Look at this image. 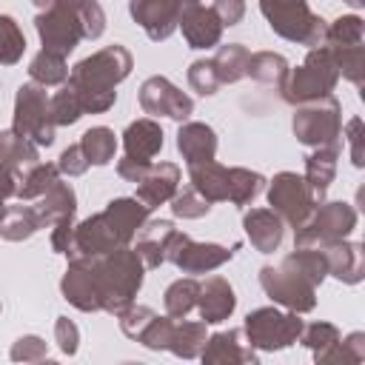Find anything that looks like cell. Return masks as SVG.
I'll use <instances>...</instances> for the list:
<instances>
[{"instance_id": "obj_1", "label": "cell", "mask_w": 365, "mask_h": 365, "mask_svg": "<svg viewBox=\"0 0 365 365\" xmlns=\"http://www.w3.org/2000/svg\"><path fill=\"white\" fill-rule=\"evenodd\" d=\"M40 11L34 17L43 48L68 57L80 40H97L106 31V11L97 0H31Z\"/></svg>"}, {"instance_id": "obj_2", "label": "cell", "mask_w": 365, "mask_h": 365, "mask_svg": "<svg viewBox=\"0 0 365 365\" xmlns=\"http://www.w3.org/2000/svg\"><path fill=\"white\" fill-rule=\"evenodd\" d=\"M131 51L120 43H111L71 66L66 83L74 88L83 114H103L117 103V86L131 74Z\"/></svg>"}, {"instance_id": "obj_3", "label": "cell", "mask_w": 365, "mask_h": 365, "mask_svg": "<svg viewBox=\"0 0 365 365\" xmlns=\"http://www.w3.org/2000/svg\"><path fill=\"white\" fill-rule=\"evenodd\" d=\"M86 265H88L97 311L117 317L123 308H128L134 302V297L143 288L145 265L131 245L114 248L100 257H86Z\"/></svg>"}, {"instance_id": "obj_4", "label": "cell", "mask_w": 365, "mask_h": 365, "mask_svg": "<svg viewBox=\"0 0 365 365\" xmlns=\"http://www.w3.org/2000/svg\"><path fill=\"white\" fill-rule=\"evenodd\" d=\"M336 83H339L336 60H334L331 48L325 43H319V46L308 48L305 60L297 68L288 71V80H285V86L279 91H282L285 103L299 106V103H311V100L334 94Z\"/></svg>"}, {"instance_id": "obj_5", "label": "cell", "mask_w": 365, "mask_h": 365, "mask_svg": "<svg viewBox=\"0 0 365 365\" xmlns=\"http://www.w3.org/2000/svg\"><path fill=\"white\" fill-rule=\"evenodd\" d=\"M259 11L271 31L297 46H319L325 37V20L308 6V0H259Z\"/></svg>"}, {"instance_id": "obj_6", "label": "cell", "mask_w": 365, "mask_h": 365, "mask_svg": "<svg viewBox=\"0 0 365 365\" xmlns=\"http://www.w3.org/2000/svg\"><path fill=\"white\" fill-rule=\"evenodd\" d=\"M291 128H294V137L308 148L336 145L342 140V106H339V100L334 94H328V97L294 106Z\"/></svg>"}, {"instance_id": "obj_7", "label": "cell", "mask_w": 365, "mask_h": 365, "mask_svg": "<svg viewBox=\"0 0 365 365\" xmlns=\"http://www.w3.org/2000/svg\"><path fill=\"white\" fill-rule=\"evenodd\" d=\"M302 325L305 322L299 319V314L265 305V308H254L245 317L242 334H245V342L254 351H282V348H291L299 339Z\"/></svg>"}, {"instance_id": "obj_8", "label": "cell", "mask_w": 365, "mask_h": 365, "mask_svg": "<svg viewBox=\"0 0 365 365\" xmlns=\"http://www.w3.org/2000/svg\"><path fill=\"white\" fill-rule=\"evenodd\" d=\"M356 228V208L342 200H319L308 220L294 228V245H325L351 237Z\"/></svg>"}, {"instance_id": "obj_9", "label": "cell", "mask_w": 365, "mask_h": 365, "mask_svg": "<svg viewBox=\"0 0 365 365\" xmlns=\"http://www.w3.org/2000/svg\"><path fill=\"white\" fill-rule=\"evenodd\" d=\"M54 123L48 114V94L46 86L29 80L17 88L14 94V120H11V131L31 140L37 148L40 145H51L54 143Z\"/></svg>"}, {"instance_id": "obj_10", "label": "cell", "mask_w": 365, "mask_h": 365, "mask_svg": "<svg viewBox=\"0 0 365 365\" xmlns=\"http://www.w3.org/2000/svg\"><path fill=\"white\" fill-rule=\"evenodd\" d=\"M259 285H262L265 297L274 305H282L285 311L308 314L317 308V285H311L302 274H297L285 262L262 265L259 268Z\"/></svg>"}, {"instance_id": "obj_11", "label": "cell", "mask_w": 365, "mask_h": 365, "mask_svg": "<svg viewBox=\"0 0 365 365\" xmlns=\"http://www.w3.org/2000/svg\"><path fill=\"white\" fill-rule=\"evenodd\" d=\"M319 200L314 197L311 185L305 182L302 174L297 171H279L274 174V180L268 182V205L274 214H279V220L291 228H299L308 214L314 211Z\"/></svg>"}, {"instance_id": "obj_12", "label": "cell", "mask_w": 365, "mask_h": 365, "mask_svg": "<svg viewBox=\"0 0 365 365\" xmlns=\"http://www.w3.org/2000/svg\"><path fill=\"white\" fill-rule=\"evenodd\" d=\"M234 251H237V245L225 248V245H217V242H197L182 231H174L165 262H174L182 274L194 277V274H208V271L225 265L234 257Z\"/></svg>"}, {"instance_id": "obj_13", "label": "cell", "mask_w": 365, "mask_h": 365, "mask_svg": "<svg viewBox=\"0 0 365 365\" xmlns=\"http://www.w3.org/2000/svg\"><path fill=\"white\" fill-rule=\"evenodd\" d=\"M140 108L151 117H171L185 123L194 111V100L180 91L168 77L154 74L140 86Z\"/></svg>"}, {"instance_id": "obj_14", "label": "cell", "mask_w": 365, "mask_h": 365, "mask_svg": "<svg viewBox=\"0 0 365 365\" xmlns=\"http://www.w3.org/2000/svg\"><path fill=\"white\" fill-rule=\"evenodd\" d=\"M37 160H40V148L31 140L14 134L11 128L0 131V197L3 200L17 197L23 165H31Z\"/></svg>"}, {"instance_id": "obj_15", "label": "cell", "mask_w": 365, "mask_h": 365, "mask_svg": "<svg viewBox=\"0 0 365 365\" xmlns=\"http://www.w3.org/2000/svg\"><path fill=\"white\" fill-rule=\"evenodd\" d=\"M128 14L154 43L168 40L177 31L174 0H128Z\"/></svg>"}, {"instance_id": "obj_16", "label": "cell", "mask_w": 365, "mask_h": 365, "mask_svg": "<svg viewBox=\"0 0 365 365\" xmlns=\"http://www.w3.org/2000/svg\"><path fill=\"white\" fill-rule=\"evenodd\" d=\"M180 188V165L177 163H151V168L145 171V177L137 182V200L154 211L160 205H165Z\"/></svg>"}, {"instance_id": "obj_17", "label": "cell", "mask_w": 365, "mask_h": 365, "mask_svg": "<svg viewBox=\"0 0 365 365\" xmlns=\"http://www.w3.org/2000/svg\"><path fill=\"white\" fill-rule=\"evenodd\" d=\"M237 308V294L228 279L222 277H208L200 282V297H197V311L205 325H220L225 322Z\"/></svg>"}, {"instance_id": "obj_18", "label": "cell", "mask_w": 365, "mask_h": 365, "mask_svg": "<svg viewBox=\"0 0 365 365\" xmlns=\"http://www.w3.org/2000/svg\"><path fill=\"white\" fill-rule=\"evenodd\" d=\"M325 259H328V274L336 277L339 282L345 285H356L362 282L365 277V262H362V245L359 242H351L348 237L345 240H336V242H325V245H317Z\"/></svg>"}, {"instance_id": "obj_19", "label": "cell", "mask_w": 365, "mask_h": 365, "mask_svg": "<svg viewBox=\"0 0 365 365\" xmlns=\"http://www.w3.org/2000/svg\"><path fill=\"white\" fill-rule=\"evenodd\" d=\"M242 331L228 328L205 336V345L200 351V359L208 365H237V362H257V354L248 342H240Z\"/></svg>"}, {"instance_id": "obj_20", "label": "cell", "mask_w": 365, "mask_h": 365, "mask_svg": "<svg viewBox=\"0 0 365 365\" xmlns=\"http://www.w3.org/2000/svg\"><path fill=\"white\" fill-rule=\"evenodd\" d=\"M174 231L177 228H174L171 220H145L143 222V228L137 231L131 248L140 254V259H143L145 268H160L165 262Z\"/></svg>"}, {"instance_id": "obj_21", "label": "cell", "mask_w": 365, "mask_h": 365, "mask_svg": "<svg viewBox=\"0 0 365 365\" xmlns=\"http://www.w3.org/2000/svg\"><path fill=\"white\" fill-rule=\"evenodd\" d=\"M242 228H245V237L251 240V245L259 254H274L282 245V237H285V222L271 208H251V211H245Z\"/></svg>"}, {"instance_id": "obj_22", "label": "cell", "mask_w": 365, "mask_h": 365, "mask_svg": "<svg viewBox=\"0 0 365 365\" xmlns=\"http://www.w3.org/2000/svg\"><path fill=\"white\" fill-rule=\"evenodd\" d=\"M177 151L188 165H200L217 157V131L208 123H182L177 131Z\"/></svg>"}, {"instance_id": "obj_23", "label": "cell", "mask_w": 365, "mask_h": 365, "mask_svg": "<svg viewBox=\"0 0 365 365\" xmlns=\"http://www.w3.org/2000/svg\"><path fill=\"white\" fill-rule=\"evenodd\" d=\"M123 148L128 157L154 160L163 151V128L154 117H140L123 131Z\"/></svg>"}, {"instance_id": "obj_24", "label": "cell", "mask_w": 365, "mask_h": 365, "mask_svg": "<svg viewBox=\"0 0 365 365\" xmlns=\"http://www.w3.org/2000/svg\"><path fill=\"white\" fill-rule=\"evenodd\" d=\"M339 328L331 325V322H308L302 325V334L297 342H302L311 354H314V362L317 365H331V362H342L339 359Z\"/></svg>"}, {"instance_id": "obj_25", "label": "cell", "mask_w": 365, "mask_h": 365, "mask_svg": "<svg viewBox=\"0 0 365 365\" xmlns=\"http://www.w3.org/2000/svg\"><path fill=\"white\" fill-rule=\"evenodd\" d=\"M336 160H339V143L336 145H319L305 157V182L311 185L317 200H325V191L331 188L336 177Z\"/></svg>"}, {"instance_id": "obj_26", "label": "cell", "mask_w": 365, "mask_h": 365, "mask_svg": "<svg viewBox=\"0 0 365 365\" xmlns=\"http://www.w3.org/2000/svg\"><path fill=\"white\" fill-rule=\"evenodd\" d=\"M188 185L202 194L211 205L214 202H225L228 200V168L220 165L217 160L200 163V165H188Z\"/></svg>"}, {"instance_id": "obj_27", "label": "cell", "mask_w": 365, "mask_h": 365, "mask_svg": "<svg viewBox=\"0 0 365 365\" xmlns=\"http://www.w3.org/2000/svg\"><path fill=\"white\" fill-rule=\"evenodd\" d=\"M43 225L37 205H6L3 217H0V237L9 242H23L29 237H34Z\"/></svg>"}, {"instance_id": "obj_28", "label": "cell", "mask_w": 365, "mask_h": 365, "mask_svg": "<svg viewBox=\"0 0 365 365\" xmlns=\"http://www.w3.org/2000/svg\"><path fill=\"white\" fill-rule=\"evenodd\" d=\"M37 211H40V220L46 228H51L57 220L63 217H74L77 214V194L71 188V182H63L57 180L43 197H37Z\"/></svg>"}, {"instance_id": "obj_29", "label": "cell", "mask_w": 365, "mask_h": 365, "mask_svg": "<svg viewBox=\"0 0 365 365\" xmlns=\"http://www.w3.org/2000/svg\"><path fill=\"white\" fill-rule=\"evenodd\" d=\"M288 71H291L288 60L277 51H254L245 66V77H251L259 86H277V88L285 86Z\"/></svg>"}, {"instance_id": "obj_30", "label": "cell", "mask_w": 365, "mask_h": 365, "mask_svg": "<svg viewBox=\"0 0 365 365\" xmlns=\"http://www.w3.org/2000/svg\"><path fill=\"white\" fill-rule=\"evenodd\" d=\"M205 345V322H191V319H174V328H171V339H168V348L174 356L180 359H194L200 356Z\"/></svg>"}, {"instance_id": "obj_31", "label": "cell", "mask_w": 365, "mask_h": 365, "mask_svg": "<svg viewBox=\"0 0 365 365\" xmlns=\"http://www.w3.org/2000/svg\"><path fill=\"white\" fill-rule=\"evenodd\" d=\"M288 268H294L297 274H302L311 285H322V279L328 277V259L317 245H294V251L282 259Z\"/></svg>"}, {"instance_id": "obj_32", "label": "cell", "mask_w": 365, "mask_h": 365, "mask_svg": "<svg viewBox=\"0 0 365 365\" xmlns=\"http://www.w3.org/2000/svg\"><path fill=\"white\" fill-rule=\"evenodd\" d=\"M248 57H251V51H248L242 43L220 46V48H217V54L211 57V63H214V71H217L220 83H222V86H231V83L242 80V77H245Z\"/></svg>"}, {"instance_id": "obj_33", "label": "cell", "mask_w": 365, "mask_h": 365, "mask_svg": "<svg viewBox=\"0 0 365 365\" xmlns=\"http://www.w3.org/2000/svg\"><path fill=\"white\" fill-rule=\"evenodd\" d=\"M197 297H200V282L194 277H180L174 279L165 294H163V305H165V314L174 317V319H182L188 317L194 308H197Z\"/></svg>"}, {"instance_id": "obj_34", "label": "cell", "mask_w": 365, "mask_h": 365, "mask_svg": "<svg viewBox=\"0 0 365 365\" xmlns=\"http://www.w3.org/2000/svg\"><path fill=\"white\" fill-rule=\"evenodd\" d=\"M68 66H66V57L63 54H54V51H48V48H40L34 57H31V63H29V77L34 80V83H40V86H63L66 80H68Z\"/></svg>"}, {"instance_id": "obj_35", "label": "cell", "mask_w": 365, "mask_h": 365, "mask_svg": "<svg viewBox=\"0 0 365 365\" xmlns=\"http://www.w3.org/2000/svg\"><path fill=\"white\" fill-rule=\"evenodd\" d=\"M63 174H60V168H57V163H31L29 168H26V174H20V185H17V197L20 200H37V197H43L57 180H60Z\"/></svg>"}, {"instance_id": "obj_36", "label": "cell", "mask_w": 365, "mask_h": 365, "mask_svg": "<svg viewBox=\"0 0 365 365\" xmlns=\"http://www.w3.org/2000/svg\"><path fill=\"white\" fill-rule=\"evenodd\" d=\"M80 148L91 165H108L114 160V151H117V137L108 125H91L80 137Z\"/></svg>"}, {"instance_id": "obj_37", "label": "cell", "mask_w": 365, "mask_h": 365, "mask_svg": "<svg viewBox=\"0 0 365 365\" xmlns=\"http://www.w3.org/2000/svg\"><path fill=\"white\" fill-rule=\"evenodd\" d=\"M262 188H265V177L259 171H251V168H242V165L228 168V202L242 208V205L254 202V197Z\"/></svg>"}, {"instance_id": "obj_38", "label": "cell", "mask_w": 365, "mask_h": 365, "mask_svg": "<svg viewBox=\"0 0 365 365\" xmlns=\"http://www.w3.org/2000/svg\"><path fill=\"white\" fill-rule=\"evenodd\" d=\"M322 43L328 46H362L365 43V20L359 14H342L325 26Z\"/></svg>"}, {"instance_id": "obj_39", "label": "cell", "mask_w": 365, "mask_h": 365, "mask_svg": "<svg viewBox=\"0 0 365 365\" xmlns=\"http://www.w3.org/2000/svg\"><path fill=\"white\" fill-rule=\"evenodd\" d=\"M328 48H331V54L336 60L339 77H345L348 83L362 88V80H365V43L362 46H328Z\"/></svg>"}, {"instance_id": "obj_40", "label": "cell", "mask_w": 365, "mask_h": 365, "mask_svg": "<svg viewBox=\"0 0 365 365\" xmlns=\"http://www.w3.org/2000/svg\"><path fill=\"white\" fill-rule=\"evenodd\" d=\"M48 114H51L54 125H74L83 117V106H80V100L68 83H63L60 91H54L48 97Z\"/></svg>"}, {"instance_id": "obj_41", "label": "cell", "mask_w": 365, "mask_h": 365, "mask_svg": "<svg viewBox=\"0 0 365 365\" xmlns=\"http://www.w3.org/2000/svg\"><path fill=\"white\" fill-rule=\"evenodd\" d=\"M23 51H26V37H23L17 20L9 14H0V66L20 63Z\"/></svg>"}, {"instance_id": "obj_42", "label": "cell", "mask_w": 365, "mask_h": 365, "mask_svg": "<svg viewBox=\"0 0 365 365\" xmlns=\"http://www.w3.org/2000/svg\"><path fill=\"white\" fill-rule=\"evenodd\" d=\"M168 202H171V214L180 217V220H200L211 211V202L202 194H197L191 185H185L182 191L177 188V194Z\"/></svg>"}, {"instance_id": "obj_43", "label": "cell", "mask_w": 365, "mask_h": 365, "mask_svg": "<svg viewBox=\"0 0 365 365\" xmlns=\"http://www.w3.org/2000/svg\"><path fill=\"white\" fill-rule=\"evenodd\" d=\"M171 328H174V317H160L154 314L151 322L143 328V334L137 336V342L148 351H165L168 348V339H171Z\"/></svg>"}, {"instance_id": "obj_44", "label": "cell", "mask_w": 365, "mask_h": 365, "mask_svg": "<svg viewBox=\"0 0 365 365\" xmlns=\"http://www.w3.org/2000/svg\"><path fill=\"white\" fill-rule=\"evenodd\" d=\"M188 86H191L197 94H202V97H211V94H217V88H220L222 83H220V77H217L211 60H194V63L188 66Z\"/></svg>"}, {"instance_id": "obj_45", "label": "cell", "mask_w": 365, "mask_h": 365, "mask_svg": "<svg viewBox=\"0 0 365 365\" xmlns=\"http://www.w3.org/2000/svg\"><path fill=\"white\" fill-rule=\"evenodd\" d=\"M154 314H157L154 308L131 302L128 308H123V311L117 314V319H120V331H123L128 339H134V342H137V336L143 334V328L151 322V317H154Z\"/></svg>"}, {"instance_id": "obj_46", "label": "cell", "mask_w": 365, "mask_h": 365, "mask_svg": "<svg viewBox=\"0 0 365 365\" xmlns=\"http://www.w3.org/2000/svg\"><path fill=\"white\" fill-rule=\"evenodd\" d=\"M9 356L11 362H43L48 356V345L37 334H23L20 339H14Z\"/></svg>"}, {"instance_id": "obj_47", "label": "cell", "mask_w": 365, "mask_h": 365, "mask_svg": "<svg viewBox=\"0 0 365 365\" xmlns=\"http://www.w3.org/2000/svg\"><path fill=\"white\" fill-rule=\"evenodd\" d=\"M54 339H57V348L66 356H74L77 348H80V328L68 317H57V322H54Z\"/></svg>"}, {"instance_id": "obj_48", "label": "cell", "mask_w": 365, "mask_h": 365, "mask_svg": "<svg viewBox=\"0 0 365 365\" xmlns=\"http://www.w3.org/2000/svg\"><path fill=\"white\" fill-rule=\"evenodd\" d=\"M51 248L63 257L74 254V217H63L51 225Z\"/></svg>"}, {"instance_id": "obj_49", "label": "cell", "mask_w": 365, "mask_h": 365, "mask_svg": "<svg viewBox=\"0 0 365 365\" xmlns=\"http://www.w3.org/2000/svg\"><path fill=\"white\" fill-rule=\"evenodd\" d=\"M88 160H86V154H83V148H80V143L77 145H68L60 157H57V168H60V174L63 177H80V174H86L88 171Z\"/></svg>"}, {"instance_id": "obj_50", "label": "cell", "mask_w": 365, "mask_h": 365, "mask_svg": "<svg viewBox=\"0 0 365 365\" xmlns=\"http://www.w3.org/2000/svg\"><path fill=\"white\" fill-rule=\"evenodd\" d=\"M339 359H342V365L365 362V334L362 331H354L345 339H339Z\"/></svg>"}, {"instance_id": "obj_51", "label": "cell", "mask_w": 365, "mask_h": 365, "mask_svg": "<svg viewBox=\"0 0 365 365\" xmlns=\"http://www.w3.org/2000/svg\"><path fill=\"white\" fill-rule=\"evenodd\" d=\"M342 137L348 140V148H351V163L356 168L365 165V151H362V120L354 117L348 120V125H342Z\"/></svg>"}, {"instance_id": "obj_52", "label": "cell", "mask_w": 365, "mask_h": 365, "mask_svg": "<svg viewBox=\"0 0 365 365\" xmlns=\"http://www.w3.org/2000/svg\"><path fill=\"white\" fill-rule=\"evenodd\" d=\"M151 168V160H137V157H123V160H117V174L125 180V182H140L143 177H145V171Z\"/></svg>"}, {"instance_id": "obj_53", "label": "cell", "mask_w": 365, "mask_h": 365, "mask_svg": "<svg viewBox=\"0 0 365 365\" xmlns=\"http://www.w3.org/2000/svg\"><path fill=\"white\" fill-rule=\"evenodd\" d=\"M211 9L217 11L220 23L228 29V26H237V23L242 20V14H245V0H214Z\"/></svg>"}, {"instance_id": "obj_54", "label": "cell", "mask_w": 365, "mask_h": 365, "mask_svg": "<svg viewBox=\"0 0 365 365\" xmlns=\"http://www.w3.org/2000/svg\"><path fill=\"white\" fill-rule=\"evenodd\" d=\"M345 3H351L354 9H359V6H365V0H345Z\"/></svg>"}, {"instance_id": "obj_55", "label": "cell", "mask_w": 365, "mask_h": 365, "mask_svg": "<svg viewBox=\"0 0 365 365\" xmlns=\"http://www.w3.org/2000/svg\"><path fill=\"white\" fill-rule=\"evenodd\" d=\"M3 211H6V200L0 197V217H3Z\"/></svg>"}, {"instance_id": "obj_56", "label": "cell", "mask_w": 365, "mask_h": 365, "mask_svg": "<svg viewBox=\"0 0 365 365\" xmlns=\"http://www.w3.org/2000/svg\"><path fill=\"white\" fill-rule=\"evenodd\" d=\"M0 308H3V305H0Z\"/></svg>"}]
</instances>
